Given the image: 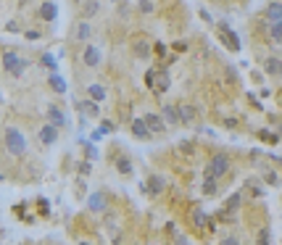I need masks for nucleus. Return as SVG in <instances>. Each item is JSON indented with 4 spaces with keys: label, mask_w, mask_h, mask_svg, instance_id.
Returning a JSON list of instances; mask_svg holds the SVG:
<instances>
[{
    "label": "nucleus",
    "mask_w": 282,
    "mask_h": 245,
    "mask_svg": "<svg viewBox=\"0 0 282 245\" xmlns=\"http://www.w3.org/2000/svg\"><path fill=\"white\" fill-rule=\"evenodd\" d=\"M3 143H5V148H8L11 156H24V153H27V140H24V134L19 132L16 127H5Z\"/></svg>",
    "instance_id": "obj_1"
},
{
    "label": "nucleus",
    "mask_w": 282,
    "mask_h": 245,
    "mask_svg": "<svg viewBox=\"0 0 282 245\" xmlns=\"http://www.w3.org/2000/svg\"><path fill=\"white\" fill-rule=\"evenodd\" d=\"M229 166H232V161H229L227 153H214L211 161H208V174L219 179V177H224V174L229 171Z\"/></svg>",
    "instance_id": "obj_2"
},
{
    "label": "nucleus",
    "mask_w": 282,
    "mask_h": 245,
    "mask_svg": "<svg viewBox=\"0 0 282 245\" xmlns=\"http://www.w3.org/2000/svg\"><path fill=\"white\" fill-rule=\"evenodd\" d=\"M45 116H48L50 124L58 127V130H61V127H66V113H63L58 106H53V103H50V106H45Z\"/></svg>",
    "instance_id": "obj_3"
},
{
    "label": "nucleus",
    "mask_w": 282,
    "mask_h": 245,
    "mask_svg": "<svg viewBox=\"0 0 282 245\" xmlns=\"http://www.w3.org/2000/svg\"><path fill=\"white\" fill-rule=\"evenodd\" d=\"M87 208L93 211V214H103V211L108 208V201H106V192H93V195L87 198Z\"/></svg>",
    "instance_id": "obj_4"
},
{
    "label": "nucleus",
    "mask_w": 282,
    "mask_h": 245,
    "mask_svg": "<svg viewBox=\"0 0 282 245\" xmlns=\"http://www.w3.org/2000/svg\"><path fill=\"white\" fill-rule=\"evenodd\" d=\"M142 119H145V124H148L150 134H161V132H166V121H163L159 113H145Z\"/></svg>",
    "instance_id": "obj_5"
},
{
    "label": "nucleus",
    "mask_w": 282,
    "mask_h": 245,
    "mask_svg": "<svg viewBox=\"0 0 282 245\" xmlns=\"http://www.w3.org/2000/svg\"><path fill=\"white\" fill-rule=\"evenodd\" d=\"M264 19L269 21V27H272V24H280V21H282V3H280V0H274V3H269V5H266Z\"/></svg>",
    "instance_id": "obj_6"
},
{
    "label": "nucleus",
    "mask_w": 282,
    "mask_h": 245,
    "mask_svg": "<svg viewBox=\"0 0 282 245\" xmlns=\"http://www.w3.org/2000/svg\"><path fill=\"white\" fill-rule=\"evenodd\" d=\"M82 61H84V66H101L103 56H101V50H98L95 45H87L84 53H82Z\"/></svg>",
    "instance_id": "obj_7"
},
{
    "label": "nucleus",
    "mask_w": 282,
    "mask_h": 245,
    "mask_svg": "<svg viewBox=\"0 0 282 245\" xmlns=\"http://www.w3.org/2000/svg\"><path fill=\"white\" fill-rule=\"evenodd\" d=\"M264 72H266L269 76H282V58L269 56L266 61H264Z\"/></svg>",
    "instance_id": "obj_8"
},
{
    "label": "nucleus",
    "mask_w": 282,
    "mask_h": 245,
    "mask_svg": "<svg viewBox=\"0 0 282 245\" xmlns=\"http://www.w3.org/2000/svg\"><path fill=\"white\" fill-rule=\"evenodd\" d=\"M56 137H58V127H53V124L48 121V124L40 130V143H42V145H53Z\"/></svg>",
    "instance_id": "obj_9"
},
{
    "label": "nucleus",
    "mask_w": 282,
    "mask_h": 245,
    "mask_svg": "<svg viewBox=\"0 0 282 245\" xmlns=\"http://www.w3.org/2000/svg\"><path fill=\"white\" fill-rule=\"evenodd\" d=\"M161 119L166 121V124H172V127L182 124V121H180V108H177V106H163V111H161Z\"/></svg>",
    "instance_id": "obj_10"
},
{
    "label": "nucleus",
    "mask_w": 282,
    "mask_h": 245,
    "mask_svg": "<svg viewBox=\"0 0 282 245\" xmlns=\"http://www.w3.org/2000/svg\"><path fill=\"white\" fill-rule=\"evenodd\" d=\"M132 134L137 140H150V130H148L145 119H132Z\"/></svg>",
    "instance_id": "obj_11"
},
{
    "label": "nucleus",
    "mask_w": 282,
    "mask_h": 245,
    "mask_svg": "<svg viewBox=\"0 0 282 245\" xmlns=\"http://www.w3.org/2000/svg\"><path fill=\"white\" fill-rule=\"evenodd\" d=\"M90 35H93V27H90V24H87V19H82V21H77V27H74V37H77V40L87 42V40H90Z\"/></svg>",
    "instance_id": "obj_12"
},
{
    "label": "nucleus",
    "mask_w": 282,
    "mask_h": 245,
    "mask_svg": "<svg viewBox=\"0 0 282 245\" xmlns=\"http://www.w3.org/2000/svg\"><path fill=\"white\" fill-rule=\"evenodd\" d=\"M177 108H180V121H182V124H193L195 116H198V113H195V108L190 106V103H180Z\"/></svg>",
    "instance_id": "obj_13"
},
{
    "label": "nucleus",
    "mask_w": 282,
    "mask_h": 245,
    "mask_svg": "<svg viewBox=\"0 0 282 245\" xmlns=\"http://www.w3.org/2000/svg\"><path fill=\"white\" fill-rule=\"evenodd\" d=\"M87 98L95 100V103H101V100L108 98V93H106V87H103V85H87Z\"/></svg>",
    "instance_id": "obj_14"
},
{
    "label": "nucleus",
    "mask_w": 282,
    "mask_h": 245,
    "mask_svg": "<svg viewBox=\"0 0 282 245\" xmlns=\"http://www.w3.org/2000/svg\"><path fill=\"white\" fill-rule=\"evenodd\" d=\"M148 182H150V185H148L145 190L150 192V195H161L163 188H166V179H163V177H150Z\"/></svg>",
    "instance_id": "obj_15"
},
{
    "label": "nucleus",
    "mask_w": 282,
    "mask_h": 245,
    "mask_svg": "<svg viewBox=\"0 0 282 245\" xmlns=\"http://www.w3.org/2000/svg\"><path fill=\"white\" fill-rule=\"evenodd\" d=\"M132 53H135L137 58H150V42L135 40V42H132Z\"/></svg>",
    "instance_id": "obj_16"
},
{
    "label": "nucleus",
    "mask_w": 282,
    "mask_h": 245,
    "mask_svg": "<svg viewBox=\"0 0 282 245\" xmlns=\"http://www.w3.org/2000/svg\"><path fill=\"white\" fill-rule=\"evenodd\" d=\"M19 63H21V58H19L14 50H8V53H3V69L5 72H14V69L19 66Z\"/></svg>",
    "instance_id": "obj_17"
},
{
    "label": "nucleus",
    "mask_w": 282,
    "mask_h": 245,
    "mask_svg": "<svg viewBox=\"0 0 282 245\" xmlns=\"http://www.w3.org/2000/svg\"><path fill=\"white\" fill-rule=\"evenodd\" d=\"M48 85L53 87V90H56L58 95H66V82H63V79H61V76H58L56 72H53V74L48 76Z\"/></svg>",
    "instance_id": "obj_18"
},
{
    "label": "nucleus",
    "mask_w": 282,
    "mask_h": 245,
    "mask_svg": "<svg viewBox=\"0 0 282 245\" xmlns=\"http://www.w3.org/2000/svg\"><path fill=\"white\" fill-rule=\"evenodd\" d=\"M116 171L124 174V177H129V174H132V161H129L127 156H119L116 158Z\"/></svg>",
    "instance_id": "obj_19"
},
{
    "label": "nucleus",
    "mask_w": 282,
    "mask_h": 245,
    "mask_svg": "<svg viewBox=\"0 0 282 245\" xmlns=\"http://www.w3.org/2000/svg\"><path fill=\"white\" fill-rule=\"evenodd\" d=\"M58 14V8H56V3H42L40 5V16L45 19V21H53Z\"/></svg>",
    "instance_id": "obj_20"
},
{
    "label": "nucleus",
    "mask_w": 282,
    "mask_h": 245,
    "mask_svg": "<svg viewBox=\"0 0 282 245\" xmlns=\"http://www.w3.org/2000/svg\"><path fill=\"white\" fill-rule=\"evenodd\" d=\"M82 11H84V19H90V16H95L98 11H101V3H98V0H84Z\"/></svg>",
    "instance_id": "obj_21"
},
{
    "label": "nucleus",
    "mask_w": 282,
    "mask_h": 245,
    "mask_svg": "<svg viewBox=\"0 0 282 245\" xmlns=\"http://www.w3.org/2000/svg\"><path fill=\"white\" fill-rule=\"evenodd\" d=\"M216 188H219V185H216V177H211V174H206V179H203V195H214L216 192Z\"/></svg>",
    "instance_id": "obj_22"
},
{
    "label": "nucleus",
    "mask_w": 282,
    "mask_h": 245,
    "mask_svg": "<svg viewBox=\"0 0 282 245\" xmlns=\"http://www.w3.org/2000/svg\"><path fill=\"white\" fill-rule=\"evenodd\" d=\"M159 76H161V79L156 82V93H159V95H163V93L169 90V72H166V69H161V72H159Z\"/></svg>",
    "instance_id": "obj_23"
},
{
    "label": "nucleus",
    "mask_w": 282,
    "mask_h": 245,
    "mask_svg": "<svg viewBox=\"0 0 282 245\" xmlns=\"http://www.w3.org/2000/svg\"><path fill=\"white\" fill-rule=\"evenodd\" d=\"M269 40H272L274 45H282V21L269 27Z\"/></svg>",
    "instance_id": "obj_24"
},
{
    "label": "nucleus",
    "mask_w": 282,
    "mask_h": 245,
    "mask_svg": "<svg viewBox=\"0 0 282 245\" xmlns=\"http://www.w3.org/2000/svg\"><path fill=\"white\" fill-rule=\"evenodd\" d=\"M193 222H195V227H198V229H203V227L208 224V216L203 214L201 208H195V211H193Z\"/></svg>",
    "instance_id": "obj_25"
},
{
    "label": "nucleus",
    "mask_w": 282,
    "mask_h": 245,
    "mask_svg": "<svg viewBox=\"0 0 282 245\" xmlns=\"http://www.w3.org/2000/svg\"><path fill=\"white\" fill-rule=\"evenodd\" d=\"M256 245H269V227H261L256 235Z\"/></svg>",
    "instance_id": "obj_26"
},
{
    "label": "nucleus",
    "mask_w": 282,
    "mask_h": 245,
    "mask_svg": "<svg viewBox=\"0 0 282 245\" xmlns=\"http://www.w3.org/2000/svg\"><path fill=\"white\" fill-rule=\"evenodd\" d=\"M80 108L87 111V113H93V116H98V103L95 100H84V103H80Z\"/></svg>",
    "instance_id": "obj_27"
},
{
    "label": "nucleus",
    "mask_w": 282,
    "mask_h": 245,
    "mask_svg": "<svg viewBox=\"0 0 282 245\" xmlns=\"http://www.w3.org/2000/svg\"><path fill=\"white\" fill-rule=\"evenodd\" d=\"M137 11H140V14H153V0H140Z\"/></svg>",
    "instance_id": "obj_28"
},
{
    "label": "nucleus",
    "mask_w": 282,
    "mask_h": 245,
    "mask_svg": "<svg viewBox=\"0 0 282 245\" xmlns=\"http://www.w3.org/2000/svg\"><path fill=\"white\" fill-rule=\"evenodd\" d=\"M264 179H266V185H272V188H277V185L282 182V179H280V174H277V171H269V174H266V177H264Z\"/></svg>",
    "instance_id": "obj_29"
},
{
    "label": "nucleus",
    "mask_w": 282,
    "mask_h": 245,
    "mask_svg": "<svg viewBox=\"0 0 282 245\" xmlns=\"http://www.w3.org/2000/svg\"><path fill=\"white\" fill-rule=\"evenodd\" d=\"M238 206H240V195H238V192H235V195H229V198H227V211L238 208Z\"/></svg>",
    "instance_id": "obj_30"
},
{
    "label": "nucleus",
    "mask_w": 282,
    "mask_h": 245,
    "mask_svg": "<svg viewBox=\"0 0 282 245\" xmlns=\"http://www.w3.org/2000/svg\"><path fill=\"white\" fill-rule=\"evenodd\" d=\"M156 76H159V74H156L153 69H150V72L145 74V82H148V87H150V90H156Z\"/></svg>",
    "instance_id": "obj_31"
},
{
    "label": "nucleus",
    "mask_w": 282,
    "mask_h": 245,
    "mask_svg": "<svg viewBox=\"0 0 282 245\" xmlns=\"http://www.w3.org/2000/svg\"><path fill=\"white\" fill-rule=\"evenodd\" d=\"M180 151L185 153V156H190V153H195V145H193V143H182V145H180Z\"/></svg>",
    "instance_id": "obj_32"
},
{
    "label": "nucleus",
    "mask_w": 282,
    "mask_h": 245,
    "mask_svg": "<svg viewBox=\"0 0 282 245\" xmlns=\"http://www.w3.org/2000/svg\"><path fill=\"white\" fill-rule=\"evenodd\" d=\"M42 66H48L50 72H56V61H53L50 56H42Z\"/></svg>",
    "instance_id": "obj_33"
},
{
    "label": "nucleus",
    "mask_w": 282,
    "mask_h": 245,
    "mask_svg": "<svg viewBox=\"0 0 282 245\" xmlns=\"http://www.w3.org/2000/svg\"><path fill=\"white\" fill-rule=\"evenodd\" d=\"M259 137H264L266 143H277V134H269L266 130H261V132H259Z\"/></svg>",
    "instance_id": "obj_34"
},
{
    "label": "nucleus",
    "mask_w": 282,
    "mask_h": 245,
    "mask_svg": "<svg viewBox=\"0 0 282 245\" xmlns=\"http://www.w3.org/2000/svg\"><path fill=\"white\" fill-rule=\"evenodd\" d=\"M24 69H27V61H21V63H19V66L14 69V72H11V74H14V76H21V74H24Z\"/></svg>",
    "instance_id": "obj_35"
},
{
    "label": "nucleus",
    "mask_w": 282,
    "mask_h": 245,
    "mask_svg": "<svg viewBox=\"0 0 282 245\" xmlns=\"http://www.w3.org/2000/svg\"><path fill=\"white\" fill-rule=\"evenodd\" d=\"M119 16H121V19L129 16V5H127V3H119Z\"/></svg>",
    "instance_id": "obj_36"
},
{
    "label": "nucleus",
    "mask_w": 282,
    "mask_h": 245,
    "mask_svg": "<svg viewBox=\"0 0 282 245\" xmlns=\"http://www.w3.org/2000/svg\"><path fill=\"white\" fill-rule=\"evenodd\" d=\"M222 245H240V240H238V237H224Z\"/></svg>",
    "instance_id": "obj_37"
},
{
    "label": "nucleus",
    "mask_w": 282,
    "mask_h": 245,
    "mask_svg": "<svg viewBox=\"0 0 282 245\" xmlns=\"http://www.w3.org/2000/svg\"><path fill=\"white\" fill-rule=\"evenodd\" d=\"M101 130H103V132H114V124H111V121H103Z\"/></svg>",
    "instance_id": "obj_38"
},
{
    "label": "nucleus",
    "mask_w": 282,
    "mask_h": 245,
    "mask_svg": "<svg viewBox=\"0 0 282 245\" xmlns=\"http://www.w3.org/2000/svg\"><path fill=\"white\" fill-rule=\"evenodd\" d=\"M37 37H40V32H35V29L27 32V40H37Z\"/></svg>",
    "instance_id": "obj_39"
},
{
    "label": "nucleus",
    "mask_w": 282,
    "mask_h": 245,
    "mask_svg": "<svg viewBox=\"0 0 282 245\" xmlns=\"http://www.w3.org/2000/svg\"><path fill=\"white\" fill-rule=\"evenodd\" d=\"M90 169H93L90 164H82V166H80V174H90Z\"/></svg>",
    "instance_id": "obj_40"
},
{
    "label": "nucleus",
    "mask_w": 282,
    "mask_h": 245,
    "mask_svg": "<svg viewBox=\"0 0 282 245\" xmlns=\"http://www.w3.org/2000/svg\"><path fill=\"white\" fill-rule=\"evenodd\" d=\"M177 245H187V240L185 237H177Z\"/></svg>",
    "instance_id": "obj_41"
},
{
    "label": "nucleus",
    "mask_w": 282,
    "mask_h": 245,
    "mask_svg": "<svg viewBox=\"0 0 282 245\" xmlns=\"http://www.w3.org/2000/svg\"><path fill=\"white\" fill-rule=\"evenodd\" d=\"M77 245H90V243H87V240H82V243H77Z\"/></svg>",
    "instance_id": "obj_42"
},
{
    "label": "nucleus",
    "mask_w": 282,
    "mask_h": 245,
    "mask_svg": "<svg viewBox=\"0 0 282 245\" xmlns=\"http://www.w3.org/2000/svg\"><path fill=\"white\" fill-rule=\"evenodd\" d=\"M111 3H121V0H111Z\"/></svg>",
    "instance_id": "obj_43"
},
{
    "label": "nucleus",
    "mask_w": 282,
    "mask_h": 245,
    "mask_svg": "<svg viewBox=\"0 0 282 245\" xmlns=\"http://www.w3.org/2000/svg\"><path fill=\"white\" fill-rule=\"evenodd\" d=\"M74 3H82V0H74Z\"/></svg>",
    "instance_id": "obj_44"
},
{
    "label": "nucleus",
    "mask_w": 282,
    "mask_h": 245,
    "mask_svg": "<svg viewBox=\"0 0 282 245\" xmlns=\"http://www.w3.org/2000/svg\"><path fill=\"white\" fill-rule=\"evenodd\" d=\"M280 3H282V0H280Z\"/></svg>",
    "instance_id": "obj_45"
}]
</instances>
